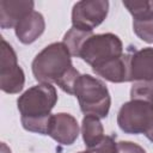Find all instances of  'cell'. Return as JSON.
<instances>
[{
	"label": "cell",
	"mask_w": 153,
	"mask_h": 153,
	"mask_svg": "<svg viewBox=\"0 0 153 153\" xmlns=\"http://www.w3.org/2000/svg\"><path fill=\"white\" fill-rule=\"evenodd\" d=\"M68 48L55 42L41 50L32 61V74L39 82L56 84L68 94H74L75 84L81 75L73 66Z\"/></svg>",
	"instance_id": "obj_1"
},
{
	"label": "cell",
	"mask_w": 153,
	"mask_h": 153,
	"mask_svg": "<svg viewBox=\"0 0 153 153\" xmlns=\"http://www.w3.org/2000/svg\"><path fill=\"white\" fill-rule=\"evenodd\" d=\"M57 102L55 86L39 82L26 90L17 100L22 126L25 130L48 135L51 110Z\"/></svg>",
	"instance_id": "obj_2"
},
{
	"label": "cell",
	"mask_w": 153,
	"mask_h": 153,
	"mask_svg": "<svg viewBox=\"0 0 153 153\" xmlns=\"http://www.w3.org/2000/svg\"><path fill=\"white\" fill-rule=\"evenodd\" d=\"M74 96L79 102L82 114L105 118L111 105V97L106 85L90 75L81 74L74 87Z\"/></svg>",
	"instance_id": "obj_3"
},
{
	"label": "cell",
	"mask_w": 153,
	"mask_h": 153,
	"mask_svg": "<svg viewBox=\"0 0 153 153\" xmlns=\"http://www.w3.org/2000/svg\"><path fill=\"white\" fill-rule=\"evenodd\" d=\"M123 43L111 32L91 35L81 45L79 56L92 68L122 56Z\"/></svg>",
	"instance_id": "obj_4"
},
{
	"label": "cell",
	"mask_w": 153,
	"mask_h": 153,
	"mask_svg": "<svg viewBox=\"0 0 153 153\" xmlns=\"http://www.w3.org/2000/svg\"><path fill=\"white\" fill-rule=\"evenodd\" d=\"M153 123V104L130 99L124 103L117 115V124L126 134H145Z\"/></svg>",
	"instance_id": "obj_5"
},
{
	"label": "cell",
	"mask_w": 153,
	"mask_h": 153,
	"mask_svg": "<svg viewBox=\"0 0 153 153\" xmlns=\"http://www.w3.org/2000/svg\"><path fill=\"white\" fill-rule=\"evenodd\" d=\"M25 84V74L18 65L17 54L13 48L1 38L0 62V88L5 93H19Z\"/></svg>",
	"instance_id": "obj_6"
},
{
	"label": "cell",
	"mask_w": 153,
	"mask_h": 153,
	"mask_svg": "<svg viewBox=\"0 0 153 153\" xmlns=\"http://www.w3.org/2000/svg\"><path fill=\"white\" fill-rule=\"evenodd\" d=\"M109 12L108 0H82L74 4L72 10V26L92 32L100 25Z\"/></svg>",
	"instance_id": "obj_7"
},
{
	"label": "cell",
	"mask_w": 153,
	"mask_h": 153,
	"mask_svg": "<svg viewBox=\"0 0 153 153\" xmlns=\"http://www.w3.org/2000/svg\"><path fill=\"white\" fill-rule=\"evenodd\" d=\"M48 135L57 143L69 146L75 142L79 136V124L76 118L67 112H59L51 115Z\"/></svg>",
	"instance_id": "obj_8"
},
{
	"label": "cell",
	"mask_w": 153,
	"mask_h": 153,
	"mask_svg": "<svg viewBox=\"0 0 153 153\" xmlns=\"http://www.w3.org/2000/svg\"><path fill=\"white\" fill-rule=\"evenodd\" d=\"M130 81H153V48L147 47L129 54Z\"/></svg>",
	"instance_id": "obj_9"
},
{
	"label": "cell",
	"mask_w": 153,
	"mask_h": 153,
	"mask_svg": "<svg viewBox=\"0 0 153 153\" xmlns=\"http://www.w3.org/2000/svg\"><path fill=\"white\" fill-rule=\"evenodd\" d=\"M32 0H1L0 1V26L1 29L16 27V25L30 12L33 11Z\"/></svg>",
	"instance_id": "obj_10"
},
{
	"label": "cell",
	"mask_w": 153,
	"mask_h": 153,
	"mask_svg": "<svg viewBox=\"0 0 153 153\" xmlns=\"http://www.w3.org/2000/svg\"><path fill=\"white\" fill-rule=\"evenodd\" d=\"M44 17L37 11H32L16 25L14 32L23 44H31L44 32Z\"/></svg>",
	"instance_id": "obj_11"
},
{
	"label": "cell",
	"mask_w": 153,
	"mask_h": 153,
	"mask_svg": "<svg viewBox=\"0 0 153 153\" xmlns=\"http://www.w3.org/2000/svg\"><path fill=\"white\" fill-rule=\"evenodd\" d=\"M92 71L110 82H127L129 79V54L93 67Z\"/></svg>",
	"instance_id": "obj_12"
},
{
	"label": "cell",
	"mask_w": 153,
	"mask_h": 153,
	"mask_svg": "<svg viewBox=\"0 0 153 153\" xmlns=\"http://www.w3.org/2000/svg\"><path fill=\"white\" fill-rule=\"evenodd\" d=\"M81 135L87 148H91L99 143L105 136L100 118L93 115H85L81 122Z\"/></svg>",
	"instance_id": "obj_13"
},
{
	"label": "cell",
	"mask_w": 153,
	"mask_h": 153,
	"mask_svg": "<svg viewBox=\"0 0 153 153\" xmlns=\"http://www.w3.org/2000/svg\"><path fill=\"white\" fill-rule=\"evenodd\" d=\"M91 35H93V33H92V32H87V31H82V30H79V29L72 26V27L65 33L62 42H63L65 45L68 48L71 55L78 57L81 45L84 44V42H85Z\"/></svg>",
	"instance_id": "obj_14"
},
{
	"label": "cell",
	"mask_w": 153,
	"mask_h": 153,
	"mask_svg": "<svg viewBox=\"0 0 153 153\" xmlns=\"http://www.w3.org/2000/svg\"><path fill=\"white\" fill-rule=\"evenodd\" d=\"M123 6L133 16L134 20H146L153 18V0L149 1H124Z\"/></svg>",
	"instance_id": "obj_15"
},
{
	"label": "cell",
	"mask_w": 153,
	"mask_h": 153,
	"mask_svg": "<svg viewBox=\"0 0 153 153\" xmlns=\"http://www.w3.org/2000/svg\"><path fill=\"white\" fill-rule=\"evenodd\" d=\"M130 99L145 100L153 104V81H135L130 88Z\"/></svg>",
	"instance_id": "obj_16"
},
{
	"label": "cell",
	"mask_w": 153,
	"mask_h": 153,
	"mask_svg": "<svg viewBox=\"0 0 153 153\" xmlns=\"http://www.w3.org/2000/svg\"><path fill=\"white\" fill-rule=\"evenodd\" d=\"M133 30L135 35L147 43H153V18L146 20H134Z\"/></svg>",
	"instance_id": "obj_17"
},
{
	"label": "cell",
	"mask_w": 153,
	"mask_h": 153,
	"mask_svg": "<svg viewBox=\"0 0 153 153\" xmlns=\"http://www.w3.org/2000/svg\"><path fill=\"white\" fill-rule=\"evenodd\" d=\"M87 153H116L117 152V142H115L112 136L105 135L103 140L96 146L87 148Z\"/></svg>",
	"instance_id": "obj_18"
},
{
	"label": "cell",
	"mask_w": 153,
	"mask_h": 153,
	"mask_svg": "<svg viewBox=\"0 0 153 153\" xmlns=\"http://www.w3.org/2000/svg\"><path fill=\"white\" fill-rule=\"evenodd\" d=\"M116 153H146V151L137 143L131 141H120L117 142Z\"/></svg>",
	"instance_id": "obj_19"
},
{
	"label": "cell",
	"mask_w": 153,
	"mask_h": 153,
	"mask_svg": "<svg viewBox=\"0 0 153 153\" xmlns=\"http://www.w3.org/2000/svg\"><path fill=\"white\" fill-rule=\"evenodd\" d=\"M145 136L151 141V142H153V123H152V126L146 130V133H145Z\"/></svg>",
	"instance_id": "obj_20"
},
{
	"label": "cell",
	"mask_w": 153,
	"mask_h": 153,
	"mask_svg": "<svg viewBox=\"0 0 153 153\" xmlns=\"http://www.w3.org/2000/svg\"><path fill=\"white\" fill-rule=\"evenodd\" d=\"M1 153H11V149L7 147V145L5 142L1 143Z\"/></svg>",
	"instance_id": "obj_21"
},
{
	"label": "cell",
	"mask_w": 153,
	"mask_h": 153,
	"mask_svg": "<svg viewBox=\"0 0 153 153\" xmlns=\"http://www.w3.org/2000/svg\"><path fill=\"white\" fill-rule=\"evenodd\" d=\"M78 153H87V152H86V151H85V152H78Z\"/></svg>",
	"instance_id": "obj_22"
}]
</instances>
